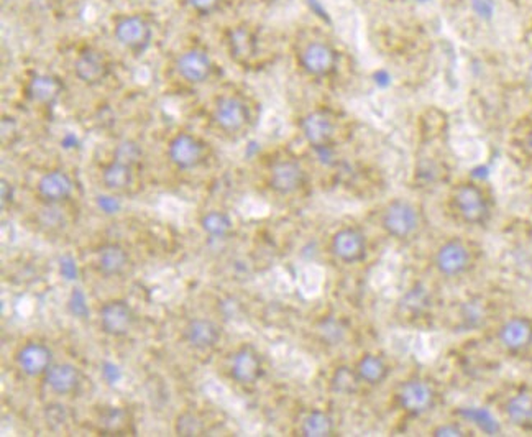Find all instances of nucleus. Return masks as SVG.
<instances>
[{
  "mask_svg": "<svg viewBox=\"0 0 532 437\" xmlns=\"http://www.w3.org/2000/svg\"><path fill=\"white\" fill-rule=\"evenodd\" d=\"M106 37L119 50L141 58L163 38V25L155 12L139 7H121L109 13Z\"/></svg>",
  "mask_w": 532,
  "mask_h": 437,
  "instance_id": "nucleus-1",
  "label": "nucleus"
},
{
  "mask_svg": "<svg viewBox=\"0 0 532 437\" xmlns=\"http://www.w3.org/2000/svg\"><path fill=\"white\" fill-rule=\"evenodd\" d=\"M61 51L68 56L76 81L88 88H99L115 76V58L99 38L89 35H70L61 38Z\"/></svg>",
  "mask_w": 532,
  "mask_h": 437,
  "instance_id": "nucleus-2",
  "label": "nucleus"
},
{
  "mask_svg": "<svg viewBox=\"0 0 532 437\" xmlns=\"http://www.w3.org/2000/svg\"><path fill=\"white\" fill-rule=\"evenodd\" d=\"M176 40L170 53L171 71L174 78L191 88L211 81L219 71V66L207 38L199 31L191 30L182 33Z\"/></svg>",
  "mask_w": 532,
  "mask_h": 437,
  "instance_id": "nucleus-3",
  "label": "nucleus"
},
{
  "mask_svg": "<svg viewBox=\"0 0 532 437\" xmlns=\"http://www.w3.org/2000/svg\"><path fill=\"white\" fill-rule=\"evenodd\" d=\"M217 40L232 62L239 66H253L263 56V35L250 21L224 23L217 31Z\"/></svg>",
  "mask_w": 532,
  "mask_h": 437,
  "instance_id": "nucleus-4",
  "label": "nucleus"
},
{
  "mask_svg": "<svg viewBox=\"0 0 532 437\" xmlns=\"http://www.w3.org/2000/svg\"><path fill=\"white\" fill-rule=\"evenodd\" d=\"M209 121L217 132L241 135L250 125V105L237 92H222L212 101Z\"/></svg>",
  "mask_w": 532,
  "mask_h": 437,
  "instance_id": "nucleus-5",
  "label": "nucleus"
},
{
  "mask_svg": "<svg viewBox=\"0 0 532 437\" xmlns=\"http://www.w3.org/2000/svg\"><path fill=\"white\" fill-rule=\"evenodd\" d=\"M298 64L311 78L324 80L337 71L341 55L331 41L321 37H311L302 41L296 53Z\"/></svg>",
  "mask_w": 532,
  "mask_h": 437,
  "instance_id": "nucleus-6",
  "label": "nucleus"
},
{
  "mask_svg": "<svg viewBox=\"0 0 532 437\" xmlns=\"http://www.w3.org/2000/svg\"><path fill=\"white\" fill-rule=\"evenodd\" d=\"M166 156L176 170L191 172L207 160V145L194 133H174L166 145Z\"/></svg>",
  "mask_w": 532,
  "mask_h": 437,
  "instance_id": "nucleus-7",
  "label": "nucleus"
},
{
  "mask_svg": "<svg viewBox=\"0 0 532 437\" xmlns=\"http://www.w3.org/2000/svg\"><path fill=\"white\" fill-rule=\"evenodd\" d=\"M66 91V84L60 74L46 70H30L23 82V96L27 101L40 105L53 107L58 104L61 96Z\"/></svg>",
  "mask_w": 532,
  "mask_h": 437,
  "instance_id": "nucleus-8",
  "label": "nucleus"
},
{
  "mask_svg": "<svg viewBox=\"0 0 532 437\" xmlns=\"http://www.w3.org/2000/svg\"><path fill=\"white\" fill-rule=\"evenodd\" d=\"M453 211L465 224L482 225L490 217V206L480 186L463 183L453 191Z\"/></svg>",
  "mask_w": 532,
  "mask_h": 437,
  "instance_id": "nucleus-9",
  "label": "nucleus"
},
{
  "mask_svg": "<svg viewBox=\"0 0 532 437\" xmlns=\"http://www.w3.org/2000/svg\"><path fill=\"white\" fill-rule=\"evenodd\" d=\"M382 225L384 232L390 237L404 240L416 234L419 227V213L412 204L393 201L383 211Z\"/></svg>",
  "mask_w": 532,
  "mask_h": 437,
  "instance_id": "nucleus-10",
  "label": "nucleus"
},
{
  "mask_svg": "<svg viewBox=\"0 0 532 437\" xmlns=\"http://www.w3.org/2000/svg\"><path fill=\"white\" fill-rule=\"evenodd\" d=\"M19 9L43 27H56L68 21L74 12L72 0H17Z\"/></svg>",
  "mask_w": 532,
  "mask_h": 437,
  "instance_id": "nucleus-11",
  "label": "nucleus"
},
{
  "mask_svg": "<svg viewBox=\"0 0 532 437\" xmlns=\"http://www.w3.org/2000/svg\"><path fill=\"white\" fill-rule=\"evenodd\" d=\"M398 403L404 413L411 416H422L435 405V391L429 382L411 378L402 383L398 391Z\"/></svg>",
  "mask_w": 532,
  "mask_h": 437,
  "instance_id": "nucleus-12",
  "label": "nucleus"
},
{
  "mask_svg": "<svg viewBox=\"0 0 532 437\" xmlns=\"http://www.w3.org/2000/svg\"><path fill=\"white\" fill-rule=\"evenodd\" d=\"M470 265H472V252L459 239L443 242L435 254V268L439 270L441 275L447 278H455L467 273Z\"/></svg>",
  "mask_w": 532,
  "mask_h": 437,
  "instance_id": "nucleus-13",
  "label": "nucleus"
},
{
  "mask_svg": "<svg viewBox=\"0 0 532 437\" xmlns=\"http://www.w3.org/2000/svg\"><path fill=\"white\" fill-rule=\"evenodd\" d=\"M301 132L314 150L332 148L337 123L327 111H312L302 117Z\"/></svg>",
  "mask_w": 532,
  "mask_h": 437,
  "instance_id": "nucleus-14",
  "label": "nucleus"
},
{
  "mask_svg": "<svg viewBox=\"0 0 532 437\" xmlns=\"http://www.w3.org/2000/svg\"><path fill=\"white\" fill-rule=\"evenodd\" d=\"M306 183V172L301 163L292 158H282L273 163L268 174V184L274 193L286 194L300 191Z\"/></svg>",
  "mask_w": 532,
  "mask_h": 437,
  "instance_id": "nucleus-15",
  "label": "nucleus"
},
{
  "mask_svg": "<svg viewBox=\"0 0 532 437\" xmlns=\"http://www.w3.org/2000/svg\"><path fill=\"white\" fill-rule=\"evenodd\" d=\"M99 323L107 336H127L135 324V313L127 301L114 299L102 306Z\"/></svg>",
  "mask_w": 532,
  "mask_h": 437,
  "instance_id": "nucleus-16",
  "label": "nucleus"
},
{
  "mask_svg": "<svg viewBox=\"0 0 532 437\" xmlns=\"http://www.w3.org/2000/svg\"><path fill=\"white\" fill-rule=\"evenodd\" d=\"M498 340L510 354H522L532 346V321L524 315H514L504 321L498 331Z\"/></svg>",
  "mask_w": 532,
  "mask_h": 437,
  "instance_id": "nucleus-17",
  "label": "nucleus"
},
{
  "mask_svg": "<svg viewBox=\"0 0 532 437\" xmlns=\"http://www.w3.org/2000/svg\"><path fill=\"white\" fill-rule=\"evenodd\" d=\"M331 248L343 264H357L367 255V239L359 229L343 227L332 237Z\"/></svg>",
  "mask_w": 532,
  "mask_h": 437,
  "instance_id": "nucleus-18",
  "label": "nucleus"
},
{
  "mask_svg": "<svg viewBox=\"0 0 532 437\" xmlns=\"http://www.w3.org/2000/svg\"><path fill=\"white\" fill-rule=\"evenodd\" d=\"M263 374V362L255 347L241 346L232 357L231 375L239 385H255Z\"/></svg>",
  "mask_w": 532,
  "mask_h": 437,
  "instance_id": "nucleus-19",
  "label": "nucleus"
},
{
  "mask_svg": "<svg viewBox=\"0 0 532 437\" xmlns=\"http://www.w3.org/2000/svg\"><path fill=\"white\" fill-rule=\"evenodd\" d=\"M37 191L46 203L60 204L70 199L71 194L74 193V180L68 172L53 168L41 174Z\"/></svg>",
  "mask_w": 532,
  "mask_h": 437,
  "instance_id": "nucleus-20",
  "label": "nucleus"
},
{
  "mask_svg": "<svg viewBox=\"0 0 532 437\" xmlns=\"http://www.w3.org/2000/svg\"><path fill=\"white\" fill-rule=\"evenodd\" d=\"M176 9L192 23H207L224 17L233 0H174Z\"/></svg>",
  "mask_w": 532,
  "mask_h": 437,
  "instance_id": "nucleus-21",
  "label": "nucleus"
},
{
  "mask_svg": "<svg viewBox=\"0 0 532 437\" xmlns=\"http://www.w3.org/2000/svg\"><path fill=\"white\" fill-rule=\"evenodd\" d=\"M53 362V352L41 342H29L17 354V366L29 376L45 375Z\"/></svg>",
  "mask_w": 532,
  "mask_h": 437,
  "instance_id": "nucleus-22",
  "label": "nucleus"
},
{
  "mask_svg": "<svg viewBox=\"0 0 532 437\" xmlns=\"http://www.w3.org/2000/svg\"><path fill=\"white\" fill-rule=\"evenodd\" d=\"M184 339L196 350H209L221 340V327L211 319L196 317L186 325Z\"/></svg>",
  "mask_w": 532,
  "mask_h": 437,
  "instance_id": "nucleus-23",
  "label": "nucleus"
},
{
  "mask_svg": "<svg viewBox=\"0 0 532 437\" xmlns=\"http://www.w3.org/2000/svg\"><path fill=\"white\" fill-rule=\"evenodd\" d=\"M80 370L71 364H56L45 374V383L53 393L66 397L80 387Z\"/></svg>",
  "mask_w": 532,
  "mask_h": 437,
  "instance_id": "nucleus-24",
  "label": "nucleus"
},
{
  "mask_svg": "<svg viewBox=\"0 0 532 437\" xmlns=\"http://www.w3.org/2000/svg\"><path fill=\"white\" fill-rule=\"evenodd\" d=\"M504 413L514 426L532 431V391H519L512 395L504 405Z\"/></svg>",
  "mask_w": 532,
  "mask_h": 437,
  "instance_id": "nucleus-25",
  "label": "nucleus"
},
{
  "mask_svg": "<svg viewBox=\"0 0 532 437\" xmlns=\"http://www.w3.org/2000/svg\"><path fill=\"white\" fill-rule=\"evenodd\" d=\"M97 268L102 275L117 276L121 275L129 264V254L125 248L119 244L102 245L97 250Z\"/></svg>",
  "mask_w": 532,
  "mask_h": 437,
  "instance_id": "nucleus-26",
  "label": "nucleus"
},
{
  "mask_svg": "<svg viewBox=\"0 0 532 437\" xmlns=\"http://www.w3.org/2000/svg\"><path fill=\"white\" fill-rule=\"evenodd\" d=\"M355 370L363 383L372 385V387L382 385L383 382L390 375V366L386 364V360L376 354H365L357 362Z\"/></svg>",
  "mask_w": 532,
  "mask_h": 437,
  "instance_id": "nucleus-27",
  "label": "nucleus"
},
{
  "mask_svg": "<svg viewBox=\"0 0 532 437\" xmlns=\"http://www.w3.org/2000/svg\"><path fill=\"white\" fill-rule=\"evenodd\" d=\"M133 166L111 158V162L102 164V184L111 191H123L133 183Z\"/></svg>",
  "mask_w": 532,
  "mask_h": 437,
  "instance_id": "nucleus-28",
  "label": "nucleus"
},
{
  "mask_svg": "<svg viewBox=\"0 0 532 437\" xmlns=\"http://www.w3.org/2000/svg\"><path fill=\"white\" fill-rule=\"evenodd\" d=\"M335 431L331 415L324 411H311L302 419L301 434L306 437H329Z\"/></svg>",
  "mask_w": 532,
  "mask_h": 437,
  "instance_id": "nucleus-29",
  "label": "nucleus"
},
{
  "mask_svg": "<svg viewBox=\"0 0 532 437\" xmlns=\"http://www.w3.org/2000/svg\"><path fill=\"white\" fill-rule=\"evenodd\" d=\"M362 380L357 374V370H351L350 366H339L332 375V390L341 395H353Z\"/></svg>",
  "mask_w": 532,
  "mask_h": 437,
  "instance_id": "nucleus-30",
  "label": "nucleus"
},
{
  "mask_svg": "<svg viewBox=\"0 0 532 437\" xmlns=\"http://www.w3.org/2000/svg\"><path fill=\"white\" fill-rule=\"evenodd\" d=\"M201 227L204 232L214 239H224L232 232V219L222 211H211L201 219Z\"/></svg>",
  "mask_w": 532,
  "mask_h": 437,
  "instance_id": "nucleus-31",
  "label": "nucleus"
},
{
  "mask_svg": "<svg viewBox=\"0 0 532 437\" xmlns=\"http://www.w3.org/2000/svg\"><path fill=\"white\" fill-rule=\"evenodd\" d=\"M112 158L137 168L143 160V148H141L140 143L135 142L131 139H123L114 147Z\"/></svg>",
  "mask_w": 532,
  "mask_h": 437,
  "instance_id": "nucleus-32",
  "label": "nucleus"
},
{
  "mask_svg": "<svg viewBox=\"0 0 532 437\" xmlns=\"http://www.w3.org/2000/svg\"><path fill=\"white\" fill-rule=\"evenodd\" d=\"M317 332H319V337H321L324 344L337 346V344H341L342 340H343L345 332H347V327L343 325L341 319L332 317L331 315V317L322 319L319 325H317Z\"/></svg>",
  "mask_w": 532,
  "mask_h": 437,
  "instance_id": "nucleus-33",
  "label": "nucleus"
},
{
  "mask_svg": "<svg viewBox=\"0 0 532 437\" xmlns=\"http://www.w3.org/2000/svg\"><path fill=\"white\" fill-rule=\"evenodd\" d=\"M176 434L182 437L202 436L204 433V421L201 416H198L192 411H184L180 416L176 417Z\"/></svg>",
  "mask_w": 532,
  "mask_h": 437,
  "instance_id": "nucleus-34",
  "label": "nucleus"
},
{
  "mask_svg": "<svg viewBox=\"0 0 532 437\" xmlns=\"http://www.w3.org/2000/svg\"><path fill=\"white\" fill-rule=\"evenodd\" d=\"M485 319V309L478 301H469L462 307V321L469 327H477L482 324Z\"/></svg>",
  "mask_w": 532,
  "mask_h": 437,
  "instance_id": "nucleus-35",
  "label": "nucleus"
},
{
  "mask_svg": "<svg viewBox=\"0 0 532 437\" xmlns=\"http://www.w3.org/2000/svg\"><path fill=\"white\" fill-rule=\"evenodd\" d=\"M19 132H21L19 123L15 122V119L5 115L2 119V142H4V147H12V143L17 142Z\"/></svg>",
  "mask_w": 532,
  "mask_h": 437,
  "instance_id": "nucleus-36",
  "label": "nucleus"
},
{
  "mask_svg": "<svg viewBox=\"0 0 532 437\" xmlns=\"http://www.w3.org/2000/svg\"><path fill=\"white\" fill-rule=\"evenodd\" d=\"M45 416H46V421L50 423L51 426H53V423H56V427L66 424V419H68L66 409L61 405H50L45 411Z\"/></svg>",
  "mask_w": 532,
  "mask_h": 437,
  "instance_id": "nucleus-37",
  "label": "nucleus"
},
{
  "mask_svg": "<svg viewBox=\"0 0 532 437\" xmlns=\"http://www.w3.org/2000/svg\"><path fill=\"white\" fill-rule=\"evenodd\" d=\"M434 436L439 437H460V436H467V433L463 431L462 426H459V424H455V423H445V424H441V426L435 427L434 429V433H432Z\"/></svg>",
  "mask_w": 532,
  "mask_h": 437,
  "instance_id": "nucleus-38",
  "label": "nucleus"
},
{
  "mask_svg": "<svg viewBox=\"0 0 532 437\" xmlns=\"http://www.w3.org/2000/svg\"><path fill=\"white\" fill-rule=\"evenodd\" d=\"M472 9L478 17L482 19H492L494 12V4L493 0H470Z\"/></svg>",
  "mask_w": 532,
  "mask_h": 437,
  "instance_id": "nucleus-39",
  "label": "nucleus"
},
{
  "mask_svg": "<svg viewBox=\"0 0 532 437\" xmlns=\"http://www.w3.org/2000/svg\"><path fill=\"white\" fill-rule=\"evenodd\" d=\"M104 426L107 427V431H117L119 427L123 426V413L121 409H112L106 416H104Z\"/></svg>",
  "mask_w": 532,
  "mask_h": 437,
  "instance_id": "nucleus-40",
  "label": "nucleus"
},
{
  "mask_svg": "<svg viewBox=\"0 0 532 437\" xmlns=\"http://www.w3.org/2000/svg\"><path fill=\"white\" fill-rule=\"evenodd\" d=\"M0 193H2V209H5L13 201V188L7 180L0 181Z\"/></svg>",
  "mask_w": 532,
  "mask_h": 437,
  "instance_id": "nucleus-41",
  "label": "nucleus"
},
{
  "mask_svg": "<svg viewBox=\"0 0 532 437\" xmlns=\"http://www.w3.org/2000/svg\"><path fill=\"white\" fill-rule=\"evenodd\" d=\"M522 152L532 160V129L522 139Z\"/></svg>",
  "mask_w": 532,
  "mask_h": 437,
  "instance_id": "nucleus-42",
  "label": "nucleus"
},
{
  "mask_svg": "<svg viewBox=\"0 0 532 437\" xmlns=\"http://www.w3.org/2000/svg\"><path fill=\"white\" fill-rule=\"evenodd\" d=\"M102 2L107 4V5L115 7V9H121V7H127V4H129L131 0H102Z\"/></svg>",
  "mask_w": 532,
  "mask_h": 437,
  "instance_id": "nucleus-43",
  "label": "nucleus"
}]
</instances>
